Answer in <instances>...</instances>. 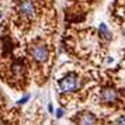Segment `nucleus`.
<instances>
[{"mask_svg":"<svg viewBox=\"0 0 125 125\" xmlns=\"http://www.w3.org/2000/svg\"><path fill=\"white\" fill-rule=\"evenodd\" d=\"M18 16L25 20V21H31L34 20L37 16V4L34 0H20L17 6Z\"/></svg>","mask_w":125,"mask_h":125,"instance_id":"1","label":"nucleus"},{"mask_svg":"<svg viewBox=\"0 0 125 125\" xmlns=\"http://www.w3.org/2000/svg\"><path fill=\"white\" fill-rule=\"evenodd\" d=\"M30 56L37 63H44L49 58V49L45 44H35L30 48Z\"/></svg>","mask_w":125,"mask_h":125,"instance_id":"2","label":"nucleus"},{"mask_svg":"<svg viewBox=\"0 0 125 125\" xmlns=\"http://www.w3.org/2000/svg\"><path fill=\"white\" fill-rule=\"evenodd\" d=\"M79 87V79L76 74H68L62 80H59V90L61 93H72L77 90Z\"/></svg>","mask_w":125,"mask_h":125,"instance_id":"3","label":"nucleus"},{"mask_svg":"<svg viewBox=\"0 0 125 125\" xmlns=\"http://www.w3.org/2000/svg\"><path fill=\"white\" fill-rule=\"evenodd\" d=\"M118 98V93L114 89H104L101 91V100L104 103H115Z\"/></svg>","mask_w":125,"mask_h":125,"instance_id":"4","label":"nucleus"},{"mask_svg":"<svg viewBox=\"0 0 125 125\" xmlns=\"http://www.w3.org/2000/svg\"><path fill=\"white\" fill-rule=\"evenodd\" d=\"M96 124V117L89 111H84L79 115V125H94Z\"/></svg>","mask_w":125,"mask_h":125,"instance_id":"5","label":"nucleus"},{"mask_svg":"<svg viewBox=\"0 0 125 125\" xmlns=\"http://www.w3.org/2000/svg\"><path fill=\"white\" fill-rule=\"evenodd\" d=\"M100 32H101V35L105 38L107 41H110V38H111V35H110V32H108V30H107V27L104 25V24H101L100 25Z\"/></svg>","mask_w":125,"mask_h":125,"instance_id":"6","label":"nucleus"},{"mask_svg":"<svg viewBox=\"0 0 125 125\" xmlns=\"http://www.w3.org/2000/svg\"><path fill=\"white\" fill-rule=\"evenodd\" d=\"M117 125H125V115H122L117 119Z\"/></svg>","mask_w":125,"mask_h":125,"instance_id":"7","label":"nucleus"},{"mask_svg":"<svg viewBox=\"0 0 125 125\" xmlns=\"http://www.w3.org/2000/svg\"><path fill=\"white\" fill-rule=\"evenodd\" d=\"M28 98H30V96H25V97H23L20 101H18V104H25V103L28 101Z\"/></svg>","mask_w":125,"mask_h":125,"instance_id":"8","label":"nucleus"},{"mask_svg":"<svg viewBox=\"0 0 125 125\" xmlns=\"http://www.w3.org/2000/svg\"><path fill=\"white\" fill-rule=\"evenodd\" d=\"M62 115H63V110H61V108H59V110L56 111V117H58V118H61Z\"/></svg>","mask_w":125,"mask_h":125,"instance_id":"9","label":"nucleus"},{"mask_svg":"<svg viewBox=\"0 0 125 125\" xmlns=\"http://www.w3.org/2000/svg\"><path fill=\"white\" fill-rule=\"evenodd\" d=\"M48 110H49V113H52V111H53V107H52V104H49V105H48Z\"/></svg>","mask_w":125,"mask_h":125,"instance_id":"10","label":"nucleus"}]
</instances>
